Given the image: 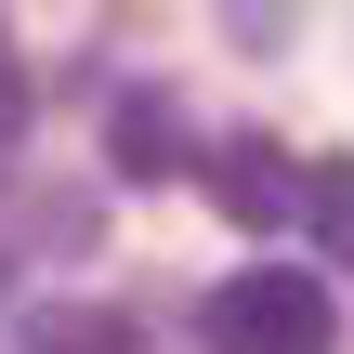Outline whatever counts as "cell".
I'll list each match as a JSON object with an SVG mask.
<instances>
[{
  "label": "cell",
  "instance_id": "obj_3",
  "mask_svg": "<svg viewBox=\"0 0 354 354\" xmlns=\"http://www.w3.org/2000/svg\"><path fill=\"white\" fill-rule=\"evenodd\" d=\"M210 184H223V210L289 223V158H276V145H223V158H210Z\"/></svg>",
  "mask_w": 354,
  "mask_h": 354
},
{
  "label": "cell",
  "instance_id": "obj_4",
  "mask_svg": "<svg viewBox=\"0 0 354 354\" xmlns=\"http://www.w3.org/2000/svg\"><path fill=\"white\" fill-rule=\"evenodd\" d=\"M26 354H131V315H105V302H53V315H26Z\"/></svg>",
  "mask_w": 354,
  "mask_h": 354
},
{
  "label": "cell",
  "instance_id": "obj_6",
  "mask_svg": "<svg viewBox=\"0 0 354 354\" xmlns=\"http://www.w3.org/2000/svg\"><path fill=\"white\" fill-rule=\"evenodd\" d=\"M26 105H39V92H26V53H13V39H0V158H13V145H26Z\"/></svg>",
  "mask_w": 354,
  "mask_h": 354
},
{
  "label": "cell",
  "instance_id": "obj_1",
  "mask_svg": "<svg viewBox=\"0 0 354 354\" xmlns=\"http://www.w3.org/2000/svg\"><path fill=\"white\" fill-rule=\"evenodd\" d=\"M197 342L210 354H342V302L302 263H250V276H223L197 302Z\"/></svg>",
  "mask_w": 354,
  "mask_h": 354
},
{
  "label": "cell",
  "instance_id": "obj_2",
  "mask_svg": "<svg viewBox=\"0 0 354 354\" xmlns=\"http://www.w3.org/2000/svg\"><path fill=\"white\" fill-rule=\"evenodd\" d=\"M105 158H118L131 184H171V171H197V131H184V105H171V92H118Z\"/></svg>",
  "mask_w": 354,
  "mask_h": 354
},
{
  "label": "cell",
  "instance_id": "obj_5",
  "mask_svg": "<svg viewBox=\"0 0 354 354\" xmlns=\"http://www.w3.org/2000/svg\"><path fill=\"white\" fill-rule=\"evenodd\" d=\"M302 197H315V236H342V250H354V158L302 171Z\"/></svg>",
  "mask_w": 354,
  "mask_h": 354
}]
</instances>
